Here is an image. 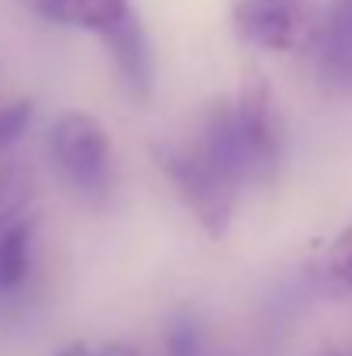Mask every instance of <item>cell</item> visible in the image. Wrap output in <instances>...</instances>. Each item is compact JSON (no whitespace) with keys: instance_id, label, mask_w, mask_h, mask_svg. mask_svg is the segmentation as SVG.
Masks as SVG:
<instances>
[{"instance_id":"cell-4","label":"cell","mask_w":352,"mask_h":356,"mask_svg":"<svg viewBox=\"0 0 352 356\" xmlns=\"http://www.w3.org/2000/svg\"><path fill=\"white\" fill-rule=\"evenodd\" d=\"M232 24L255 49L290 52L304 38V0H235Z\"/></svg>"},{"instance_id":"cell-1","label":"cell","mask_w":352,"mask_h":356,"mask_svg":"<svg viewBox=\"0 0 352 356\" xmlns=\"http://www.w3.org/2000/svg\"><path fill=\"white\" fill-rule=\"evenodd\" d=\"M197 142L242 187L266 180L280 159V128L269 87L262 80H249L232 101H221L204 118Z\"/></svg>"},{"instance_id":"cell-10","label":"cell","mask_w":352,"mask_h":356,"mask_svg":"<svg viewBox=\"0 0 352 356\" xmlns=\"http://www.w3.org/2000/svg\"><path fill=\"white\" fill-rule=\"evenodd\" d=\"M166 356H201V325L194 315H173L166 325Z\"/></svg>"},{"instance_id":"cell-14","label":"cell","mask_w":352,"mask_h":356,"mask_svg":"<svg viewBox=\"0 0 352 356\" xmlns=\"http://www.w3.org/2000/svg\"><path fill=\"white\" fill-rule=\"evenodd\" d=\"M101 356H138V350H131L128 343H108L101 346Z\"/></svg>"},{"instance_id":"cell-13","label":"cell","mask_w":352,"mask_h":356,"mask_svg":"<svg viewBox=\"0 0 352 356\" xmlns=\"http://www.w3.org/2000/svg\"><path fill=\"white\" fill-rule=\"evenodd\" d=\"M56 356H101V350H94V346H87V343H69V346H62Z\"/></svg>"},{"instance_id":"cell-3","label":"cell","mask_w":352,"mask_h":356,"mask_svg":"<svg viewBox=\"0 0 352 356\" xmlns=\"http://www.w3.org/2000/svg\"><path fill=\"white\" fill-rule=\"evenodd\" d=\"M49 152L66 184L87 201L111 194V138L87 111H62L49 128Z\"/></svg>"},{"instance_id":"cell-11","label":"cell","mask_w":352,"mask_h":356,"mask_svg":"<svg viewBox=\"0 0 352 356\" xmlns=\"http://www.w3.org/2000/svg\"><path fill=\"white\" fill-rule=\"evenodd\" d=\"M31 124V101H10V104H0V152L7 145H14L24 128Z\"/></svg>"},{"instance_id":"cell-5","label":"cell","mask_w":352,"mask_h":356,"mask_svg":"<svg viewBox=\"0 0 352 356\" xmlns=\"http://www.w3.org/2000/svg\"><path fill=\"white\" fill-rule=\"evenodd\" d=\"M101 42L108 45L128 94L135 101H149V94H152V52H149V38H145L138 14L135 10L124 14L108 35H101Z\"/></svg>"},{"instance_id":"cell-15","label":"cell","mask_w":352,"mask_h":356,"mask_svg":"<svg viewBox=\"0 0 352 356\" xmlns=\"http://www.w3.org/2000/svg\"><path fill=\"white\" fill-rule=\"evenodd\" d=\"M315 356H352V353H342V350H321V353H315Z\"/></svg>"},{"instance_id":"cell-12","label":"cell","mask_w":352,"mask_h":356,"mask_svg":"<svg viewBox=\"0 0 352 356\" xmlns=\"http://www.w3.org/2000/svg\"><path fill=\"white\" fill-rule=\"evenodd\" d=\"M328 273L352 291V229H346L342 236L328 245Z\"/></svg>"},{"instance_id":"cell-9","label":"cell","mask_w":352,"mask_h":356,"mask_svg":"<svg viewBox=\"0 0 352 356\" xmlns=\"http://www.w3.org/2000/svg\"><path fill=\"white\" fill-rule=\"evenodd\" d=\"M28 201V184L14 166H0V232L21 218V208Z\"/></svg>"},{"instance_id":"cell-7","label":"cell","mask_w":352,"mask_h":356,"mask_svg":"<svg viewBox=\"0 0 352 356\" xmlns=\"http://www.w3.org/2000/svg\"><path fill=\"white\" fill-rule=\"evenodd\" d=\"M35 14L62 28L108 35L124 14H131V0H35Z\"/></svg>"},{"instance_id":"cell-8","label":"cell","mask_w":352,"mask_h":356,"mask_svg":"<svg viewBox=\"0 0 352 356\" xmlns=\"http://www.w3.org/2000/svg\"><path fill=\"white\" fill-rule=\"evenodd\" d=\"M31 238L35 229L28 218L10 222L0 232V298L17 294L31 277Z\"/></svg>"},{"instance_id":"cell-2","label":"cell","mask_w":352,"mask_h":356,"mask_svg":"<svg viewBox=\"0 0 352 356\" xmlns=\"http://www.w3.org/2000/svg\"><path fill=\"white\" fill-rule=\"evenodd\" d=\"M152 159L162 170V177L176 187L183 204L194 211L201 229L211 238H221L228 232L238 204L242 184L228 177L204 149L197 138L190 142H156Z\"/></svg>"},{"instance_id":"cell-6","label":"cell","mask_w":352,"mask_h":356,"mask_svg":"<svg viewBox=\"0 0 352 356\" xmlns=\"http://www.w3.org/2000/svg\"><path fill=\"white\" fill-rule=\"evenodd\" d=\"M318 76L328 94H352V0H335L325 35Z\"/></svg>"}]
</instances>
